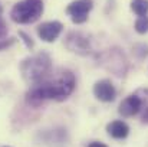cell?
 I'll return each instance as SVG.
<instances>
[{"label": "cell", "mask_w": 148, "mask_h": 147, "mask_svg": "<svg viewBox=\"0 0 148 147\" xmlns=\"http://www.w3.org/2000/svg\"><path fill=\"white\" fill-rule=\"evenodd\" d=\"M88 147H108V146L103 144V143H99V141H94V143H91Z\"/></svg>", "instance_id": "obj_14"}, {"label": "cell", "mask_w": 148, "mask_h": 147, "mask_svg": "<svg viewBox=\"0 0 148 147\" xmlns=\"http://www.w3.org/2000/svg\"><path fill=\"white\" fill-rule=\"evenodd\" d=\"M63 29V25L58 20H52V22H45L38 28V35L42 41L45 42H53L58 39V36L60 35Z\"/></svg>", "instance_id": "obj_5"}, {"label": "cell", "mask_w": 148, "mask_h": 147, "mask_svg": "<svg viewBox=\"0 0 148 147\" xmlns=\"http://www.w3.org/2000/svg\"><path fill=\"white\" fill-rule=\"evenodd\" d=\"M92 7H94L92 0H75L66 7V12L71 16L73 23L81 25V23L86 22L88 14L92 10Z\"/></svg>", "instance_id": "obj_4"}, {"label": "cell", "mask_w": 148, "mask_h": 147, "mask_svg": "<svg viewBox=\"0 0 148 147\" xmlns=\"http://www.w3.org/2000/svg\"><path fill=\"white\" fill-rule=\"evenodd\" d=\"M135 30L141 35L148 32V17L147 16H140L135 22Z\"/></svg>", "instance_id": "obj_11"}, {"label": "cell", "mask_w": 148, "mask_h": 147, "mask_svg": "<svg viewBox=\"0 0 148 147\" xmlns=\"http://www.w3.org/2000/svg\"><path fill=\"white\" fill-rule=\"evenodd\" d=\"M20 71L27 82H30L32 85L38 84L50 74L52 59L46 52H39L30 58H26L20 65Z\"/></svg>", "instance_id": "obj_2"}, {"label": "cell", "mask_w": 148, "mask_h": 147, "mask_svg": "<svg viewBox=\"0 0 148 147\" xmlns=\"http://www.w3.org/2000/svg\"><path fill=\"white\" fill-rule=\"evenodd\" d=\"M143 110V98L137 94L127 97L119 105V114L122 117H132Z\"/></svg>", "instance_id": "obj_6"}, {"label": "cell", "mask_w": 148, "mask_h": 147, "mask_svg": "<svg viewBox=\"0 0 148 147\" xmlns=\"http://www.w3.org/2000/svg\"><path fill=\"white\" fill-rule=\"evenodd\" d=\"M72 42L73 45H68L69 49H72L73 52H79V53H88V49H89L88 39L84 38L81 33H71L68 38V43H72Z\"/></svg>", "instance_id": "obj_9"}, {"label": "cell", "mask_w": 148, "mask_h": 147, "mask_svg": "<svg viewBox=\"0 0 148 147\" xmlns=\"http://www.w3.org/2000/svg\"><path fill=\"white\" fill-rule=\"evenodd\" d=\"M94 95L98 98L99 101L111 102V101L115 99L116 91H115V87L112 85L111 81L102 79V81H98V82L94 85Z\"/></svg>", "instance_id": "obj_7"}, {"label": "cell", "mask_w": 148, "mask_h": 147, "mask_svg": "<svg viewBox=\"0 0 148 147\" xmlns=\"http://www.w3.org/2000/svg\"><path fill=\"white\" fill-rule=\"evenodd\" d=\"M42 13H43L42 0H22L13 6L10 12V17L16 23L29 25L36 22L42 16Z\"/></svg>", "instance_id": "obj_3"}, {"label": "cell", "mask_w": 148, "mask_h": 147, "mask_svg": "<svg viewBox=\"0 0 148 147\" xmlns=\"http://www.w3.org/2000/svg\"><path fill=\"white\" fill-rule=\"evenodd\" d=\"M13 42H14L13 39H1V41H0V50L9 48L10 45H13Z\"/></svg>", "instance_id": "obj_13"}, {"label": "cell", "mask_w": 148, "mask_h": 147, "mask_svg": "<svg viewBox=\"0 0 148 147\" xmlns=\"http://www.w3.org/2000/svg\"><path fill=\"white\" fill-rule=\"evenodd\" d=\"M131 9L138 16H147L148 13V0H132Z\"/></svg>", "instance_id": "obj_10"}, {"label": "cell", "mask_w": 148, "mask_h": 147, "mask_svg": "<svg viewBox=\"0 0 148 147\" xmlns=\"http://www.w3.org/2000/svg\"><path fill=\"white\" fill-rule=\"evenodd\" d=\"M106 131L111 137H114L116 140H122L128 136L130 127L127 126V123H124L121 120H116V121H112L106 126Z\"/></svg>", "instance_id": "obj_8"}, {"label": "cell", "mask_w": 148, "mask_h": 147, "mask_svg": "<svg viewBox=\"0 0 148 147\" xmlns=\"http://www.w3.org/2000/svg\"><path fill=\"white\" fill-rule=\"evenodd\" d=\"M76 81L75 75L71 71H62L55 78H49V75L38 84H33L27 91L26 98L27 102L38 105L46 99L63 101L69 97L75 90Z\"/></svg>", "instance_id": "obj_1"}, {"label": "cell", "mask_w": 148, "mask_h": 147, "mask_svg": "<svg viewBox=\"0 0 148 147\" xmlns=\"http://www.w3.org/2000/svg\"><path fill=\"white\" fill-rule=\"evenodd\" d=\"M6 35H7V25H6V22L3 20V17L0 16V41H1L3 38H6Z\"/></svg>", "instance_id": "obj_12"}]
</instances>
